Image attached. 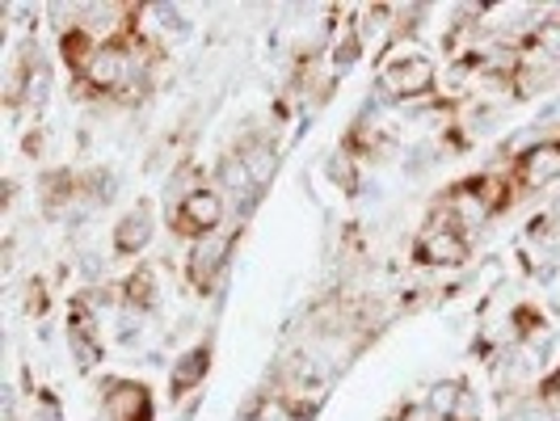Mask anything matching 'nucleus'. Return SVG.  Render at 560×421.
I'll use <instances>...</instances> for the list:
<instances>
[{
    "label": "nucleus",
    "instance_id": "f257e3e1",
    "mask_svg": "<svg viewBox=\"0 0 560 421\" xmlns=\"http://www.w3.org/2000/svg\"><path fill=\"white\" fill-rule=\"evenodd\" d=\"M434 81H439V68L430 56H396L380 68V93L393 97V102H418V97H430L434 93Z\"/></svg>",
    "mask_w": 560,
    "mask_h": 421
},
{
    "label": "nucleus",
    "instance_id": "f03ea898",
    "mask_svg": "<svg viewBox=\"0 0 560 421\" xmlns=\"http://www.w3.org/2000/svg\"><path fill=\"white\" fill-rule=\"evenodd\" d=\"M413 261L418 266H464L468 261V236H464V227L451 220L447 211L439 215V220H430V224L418 232V241H413Z\"/></svg>",
    "mask_w": 560,
    "mask_h": 421
},
{
    "label": "nucleus",
    "instance_id": "7ed1b4c3",
    "mask_svg": "<svg viewBox=\"0 0 560 421\" xmlns=\"http://www.w3.org/2000/svg\"><path fill=\"white\" fill-rule=\"evenodd\" d=\"M224 224V198L215 195V190H207V186H195V190H186L182 202L173 207V232L177 236H211V232H220Z\"/></svg>",
    "mask_w": 560,
    "mask_h": 421
},
{
    "label": "nucleus",
    "instance_id": "20e7f679",
    "mask_svg": "<svg viewBox=\"0 0 560 421\" xmlns=\"http://www.w3.org/2000/svg\"><path fill=\"white\" fill-rule=\"evenodd\" d=\"M131 59H136V47L127 38H106L97 47V56L89 59L81 84L93 89V93H114V89H127L131 81Z\"/></svg>",
    "mask_w": 560,
    "mask_h": 421
},
{
    "label": "nucleus",
    "instance_id": "39448f33",
    "mask_svg": "<svg viewBox=\"0 0 560 421\" xmlns=\"http://www.w3.org/2000/svg\"><path fill=\"white\" fill-rule=\"evenodd\" d=\"M236 236H241V232H211V236L195 241L186 274H190V286H195L198 295H211V291H215L220 274L228 270V253L236 245Z\"/></svg>",
    "mask_w": 560,
    "mask_h": 421
},
{
    "label": "nucleus",
    "instance_id": "423d86ee",
    "mask_svg": "<svg viewBox=\"0 0 560 421\" xmlns=\"http://www.w3.org/2000/svg\"><path fill=\"white\" fill-rule=\"evenodd\" d=\"M552 182H560V140H539V143H532L527 152H518L514 173H510V186H514V190L539 195V190H548Z\"/></svg>",
    "mask_w": 560,
    "mask_h": 421
},
{
    "label": "nucleus",
    "instance_id": "0eeeda50",
    "mask_svg": "<svg viewBox=\"0 0 560 421\" xmlns=\"http://www.w3.org/2000/svg\"><path fill=\"white\" fill-rule=\"evenodd\" d=\"M102 418L106 421H156L152 388L140 379H106L102 384Z\"/></svg>",
    "mask_w": 560,
    "mask_h": 421
},
{
    "label": "nucleus",
    "instance_id": "6e6552de",
    "mask_svg": "<svg viewBox=\"0 0 560 421\" xmlns=\"http://www.w3.org/2000/svg\"><path fill=\"white\" fill-rule=\"evenodd\" d=\"M68 350H72V359L81 371H93V366L102 363V337L93 334V312L84 300L72 304V320H68Z\"/></svg>",
    "mask_w": 560,
    "mask_h": 421
},
{
    "label": "nucleus",
    "instance_id": "1a4fd4ad",
    "mask_svg": "<svg viewBox=\"0 0 560 421\" xmlns=\"http://www.w3.org/2000/svg\"><path fill=\"white\" fill-rule=\"evenodd\" d=\"M439 421H480L477 418V396L472 388L464 384V379H443V384H434V393L425 400Z\"/></svg>",
    "mask_w": 560,
    "mask_h": 421
},
{
    "label": "nucleus",
    "instance_id": "9d476101",
    "mask_svg": "<svg viewBox=\"0 0 560 421\" xmlns=\"http://www.w3.org/2000/svg\"><path fill=\"white\" fill-rule=\"evenodd\" d=\"M152 232H156L152 207H148V202L131 207V211L114 224V253H118V257H140V253L148 249V241H152Z\"/></svg>",
    "mask_w": 560,
    "mask_h": 421
},
{
    "label": "nucleus",
    "instance_id": "9b49d317",
    "mask_svg": "<svg viewBox=\"0 0 560 421\" xmlns=\"http://www.w3.org/2000/svg\"><path fill=\"white\" fill-rule=\"evenodd\" d=\"M207 371H211V341H198V346H190V350L173 363V371H168V396L177 400V396L195 393L198 384L207 379Z\"/></svg>",
    "mask_w": 560,
    "mask_h": 421
},
{
    "label": "nucleus",
    "instance_id": "f8f14e48",
    "mask_svg": "<svg viewBox=\"0 0 560 421\" xmlns=\"http://www.w3.org/2000/svg\"><path fill=\"white\" fill-rule=\"evenodd\" d=\"M97 34L89 26H68L63 34H59V56H63V63H68V72L81 81L84 68H89V59L97 56Z\"/></svg>",
    "mask_w": 560,
    "mask_h": 421
},
{
    "label": "nucleus",
    "instance_id": "ddd939ff",
    "mask_svg": "<svg viewBox=\"0 0 560 421\" xmlns=\"http://www.w3.org/2000/svg\"><path fill=\"white\" fill-rule=\"evenodd\" d=\"M122 300H127V308L136 312H152L161 304V282H156V270L143 261L131 270V279L122 282Z\"/></svg>",
    "mask_w": 560,
    "mask_h": 421
},
{
    "label": "nucleus",
    "instance_id": "4468645a",
    "mask_svg": "<svg viewBox=\"0 0 560 421\" xmlns=\"http://www.w3.org/2000/svg\"><path fill=\"white\" fill-rule=\"evenodd\" d=\"M236 156H241V165H245V173H249L253 186H266V182L275 177L279 152H275V148H270L266 140H257V136H253V140L241 143V152H236Z\"/></svg>",
    "mask_w": 560,
    "mask_h": 421
},
{
    "label": "nucleus",
    "instance_id": "2eb2a0df",
    "mask_svg": "<svg viewBox=\"0 0 560 421\" xmlns=\"http://www.w3.org/2000/svg\"><path fill=\"white\" fill-rule=\"evenodd\" d=\"M359 56H363V34H359L354 26L341 30V38L334 43V72L337 77H341V72H350Z\"/></svg>",
    "mask_w": 560,
    "mask_h": 421
},
{
    "label": "nucleus",
    "instance_id": "dca6fc26",
    "mask_svg": "<svg viewBox=\"0 0 560 421\" xmlns=\"http://www.w3.org/2000/svg\"><path fill=\"white\" fill-rule=\"evenodd\" d=\"M350 165H354V161H350L346 152L329 161V173H334V182H341V190H346V195H354V190H359V177H354V168Z\"/></svg>",
    "mask_w": 560,
    "mask_h": 421
},
{
    "label": "nucleus",
    "instance_id": "f3484780",
    "mask_svg": "<svg viewBox=\"0 0 560 421\" xmlns=\"http://www.w3.org/2000/svg\"><path fill=\"white\" fill-rule=\"evenodd\" d=\"M514 325H518V334H523V337H532L535 329H544V316H539L532 304H523V308L514 312Z\"/></svg>",
    "mask_w": 560,
    "mask_h": 421
},
{
    "label": "nucleus",
    "instance_id": "a211bd4d",
    "mask_svg": "<svg viewBox=\"0 0 560 421\" xmlns=\"http://www.w3.org/2000/svg\"><path fill=\"white\" fill-rule=\"evenodd\" d=\"M30 316H43V312H47V286H43V282L34 279L30 282Z\"/></svg>",
    "mask_w": 560,
    "mask_h": 421
},
{
    "label": "nucleus",
    "instance_id": "6ab92c4d",
    "mask_svg": "<svg viewBox=\"0 0 560 421\" xmlns=\"http://www.w3.org/2000/svg\"><path fill=\"white\" fill-rule=\"evenodd\" d=\"M396 421H439V413H434L430 405H405Z\"/></svg>",
    "mask_w": 560,
    "mask_h": 421
}]
</instances>
